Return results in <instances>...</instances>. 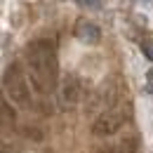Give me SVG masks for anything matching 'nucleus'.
Returning <instances> with one entry per match:
<instances>
[{
	"mask_svg": "<svg viewBox=\"0 0 153 153\" xmlns=\"http://www.w3.org/2000/svg\"><path fill=\"white\" fill-rule=\"evenodd\" d=\"M26 61H28L31 85L38 92H50V90L57 87L59 64H57V52H54L52 40H33L28 45Z\"/></svg>",
	"mask_w": 153,
	"mask_h": 153,
	"instance_id": "1",
	"label": "nucleus"
},
{
	"mask_svg": "<svg viewBox=\"0 0 153 153\" xmlns=\"http://www.w3.org/2000/svg\"><path fill=\"white\" fill-rule=\"evenodd\" d=\"M5 92L12 97V101L19 104V106H28L31 104V87L24 80V76H21L17 64H12L5 71Z\"/></svg>",
	"mask_w": 153,
	"mask_h": 153,
	"instance_id": "2",
	"label": "nucleus"
},
{
	"mask_svg": "<svg viewBox=\"0 0 153 153\" xmlns=\"http://www.w3.org/2000/svg\"><path fill=\"white\" fill-rule=\"evenodd\" d=\"M120 127H123V113L108 108V111H104V113L94 120L92 132H94L97 137H111V134H115Z\"/></svg>",
	"mask_w": 153,
	"mask_h": 153,
	"instance_id": "3",
	"label": "nucleus"
},
{
	"mask_svg": "<svg viewBox=\"0 0 153 153\" xmlns=\"http://www.w3.org/2000/svg\"><path fill=\"white\" fill-rule=\"evenodd\" d=\"M80 80L76 76H66L61 80V87H59V104L61 108H73L80 99Z\"/></svg>",
	"mask_w": 153,
	"mask_h": 153,
	"instance_id": "4",
	"label": "nucleus"
},
{
	"mask_svg": "<svg viewBox=\"0 0 153 153\" xmlns=\"http://www.w3.org/2000/svg\"><path fill=\"white\" fill-rule=\"evenodd\" d=\"M73 36H76L82 45H97L101 40V28L90 19H78L73 26Z\"/></svg>",
	"mask_w": 153,
	"mask_h": 153,
	"instance_id": "5",
	"label": "nucleus"
},
{
	"mask_svg": "<svg viewBox=\"0 0 153 153\" xmlns=\"http://www.w3.org/2000/svg\"><path fill=\"white\" fill-rule=\"evenodd\" d=\"M104 153H137V144L134 139H120L115 144H108V149H104Z\"/></svg>",
	"mask_w": 153,
	"mask_h": 153,
	"instance_id": "6",
	"label": "nucleus"
},
{
	"mask_svg": "<svg viewBox=\"0 0 153 153\" xmlns=\"http://www.w3.org/2000/svg\"><path fill=\"white\" fill-rule=\"evenodd\" d=\"M0 113H2V125L5 127H10V125H14V111H12V106L2 99V104H0Z\"/></svg>",
	"mask_w": 153,
	"mask_h": 153,
	"instance_id": "7",
	"label": "nucleus"
},
{
	"mask_svg": "<svg viewBox=\"0 0 153 153\" xmlns=\"http://www.w3.org/2000/svg\"><path fill=\"white\" fill-rule=\"evenodd\" d=\"M141 54L153 61V40L151 38H144V40H141Z\"/></svg>",
	"mask_w": 153,
	"mask_h": 153,
	"instance_id": "8",
	"label": "nucleus"
},
{
	"mask_svg": "<svg viewBox=\"0 0 153 153\" xmlns=\"http://www.w3.org/2000/svg\"><path fill=\"white\" fill-rule=\"evenodd\" d=\"M76 5L85 7V10H99L101 7V0H73Z\"/></svg>",
	"mask_w": 153,
	"mask_h": 153,
	"instance_id": "9",
	"label": "nucleus"
},
{
	"mask_svg": "<svg viewBox=\"0 0 153 153\" xmlns=\"http://www.w3.org/2000/svg\"><path fill=\"white\" fill-rule=\"evenodd\" d=\"M146 92L153 94V68H149V73H146Z\"/></svg>",
	"mask_w": 153,
	"mask_h": 153,
	"instance_id": "10",
	"label": "nucleus"
}]
</instances>
